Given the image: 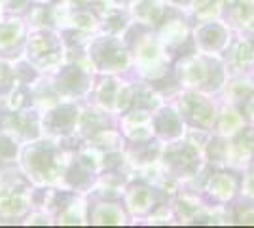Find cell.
Wrapping results in <instances>:
<instances>
[]
</instances>
